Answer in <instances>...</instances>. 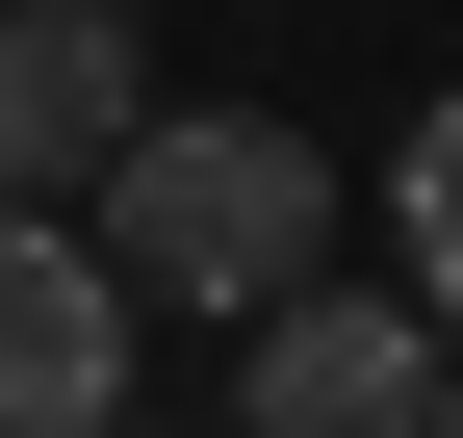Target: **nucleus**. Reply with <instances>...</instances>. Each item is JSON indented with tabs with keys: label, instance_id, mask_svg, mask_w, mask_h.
I'll return each instance as SVG.
<instances>
[{
	"label": "nucleus",
	"instance_id": "f257e3e1",
	"mask_svg": "<svg viewBox=\"0 0 463 438\" xmlns=\"http://www.w3.org/2000/svg\"><path fill=\"white\" fill-rule=\"evenodd\" d=\"M309 233H335V181H309V129H258V103H155V129L103 155V284L129 309L258 336V309L309 284Z\"/></svg>",
	"mask_w": 463,
	"mask_h": 438
},
{
	"label": "nucleus",
	"instance_id": "f03ea898",
	"mask_svg": "<svg viewBox=\"0 0 463 438\" xmlns=\"http://www.w3.org/2000/svg\"><path fill=\"white\" fill-rule=\"evenodd\" d=\"M232 438H438V309H386V284H283L258 336H232Z\"/></svg>",
	"mask_w": 463,
	"mask_h": 438
},
{
	"label": "nucleus",
	"instance_id": "7ed1b4c3",
	"mask_svg": "<svg viewBox=\"0 0 463 438\" xmlns=\"http://www.w3.org/2000/svg\"><path fill=\"white\" fill-rule=\"evenodd\" d=\"M129 129H155V52H129V0H0V206H78Z\"/></svg>",
	"mask_w": 463,
	"mask_h": 438
},
{
	"label": "nucleus",
	"instance_id": "20e7f679",
	"mask_svg": "<svg viewBox=\"0 0 463 438\" xmlns=\"http://www.w3.org/2000/svg\"><path fill=\"white\" fill-rule=\"evenodd\" d=\"M129 413V284L78 206H0V438H103Z\"/></svg>",
	"mask_w": 463,
	"mask_h": 438
},
{
	"label": "nucleus",
	"instance_id": "39448f33",
	"mask_svg": "<svg viewBox=\"0 0 463 438\" xmlns=\"http://www.w3.org/2000/svg\"><path fill=\"white\" fill-rule=\"evenodd\" d=\"M386 233H412V309L463 336V78L412 103V129H386Z\"/></svg>",
	"mask_w": 463,
	"mask_h": 438
},
{
	"label": "nucleus",
	"instance_id": "423d86ee",
	"mask_svg": "<svg viewBox=\"0 0 463 438\" xmlns=\"http://www.w3.org/2000/svg\"><path fill=\"white\" fill-rule=\"evenodd\" d=\"M438 438H463V336H438Z\"/></svg>",
	"mask_w": 463,
	"mask_h": 438
},
{
	"label": "nucleus",
	"instance_id": "0eeeda50",
	"mask_svg": "<svg viewBox=\"0 0 463 438\" xmlns=\"http://www.w3.org/2000/svg\"><path fill=\"white\" fill-rule=\"evenodd\" d=\"M103 438H129V413H103Z\"/></svg>",
	"mask_w": 463,
	"mask_h": 438
}]
</instances>
